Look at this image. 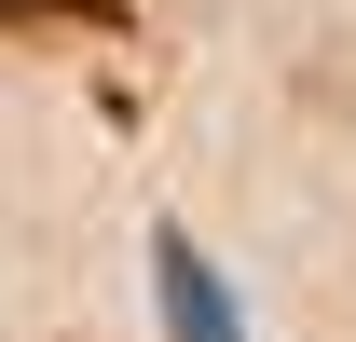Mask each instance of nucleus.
Instances as JSON below:
<instances>
[{
  "label": "nucleus",
  "mask_w": 356,
  "mask_h": 342,
  "mask_svg": "<svg viewBox=\"0 0 356 342\" xmlns=\"http://www.w3.org/2000/svg\"><path fill=\"white\" fill-rule=\"evenodd\" d=\"M0 28H124V0H0Z\"/></svg>",
  "instance_id": "2"
},
{
  "label": "nucleus",
  "mask_w": 356,
  "mask_h": 342,
  "mask_svg": "<svg viewBox=\"0 0 356 342\" xmlns=\"http://www.w3.org/2000/svg\"><path fill=\"white\" fill-rule=\"evenodd\" d=\"M151 288H165V329H178V342H247V315H233V288L206 274V247H192L178 219L151 233Z\"/></svg>",
  "instance_id": "1"
}]
</instances>
